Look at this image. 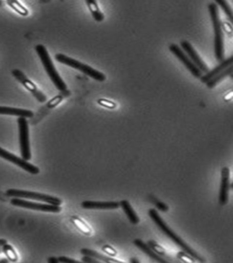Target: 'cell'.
Instances as JSON below:
<instances>
[{"mask_svg":"<svg viewBox=\"0 0 233 263\" xmlns=\"http://www.w3.org/2000/svg\"><path fill=\"white\" fill-rule=\"evenodd\" d=\"M149 216L151 217L153 222H154L156 225L158 226V228L163 232L164 234L171 238L172 241L175 243V244H177L178 246L180 247L182 251L186 252V253H188L190 257H193V259H196L197 261L205 262V259L201 257V255L199 254V253H197V251H194L192 247L188 246V244L185 242L182 238H180L174 231H172V230L170 229V227L165 223V221H164L162 218H160V215H159V213H158L155 210L152 209V210H149Z\"/></svg>","mask_w":233,"mask_h":263,"instance_id":"obj_1","label":"cell"},{"mask_svg":"<svg viewBox=\"0 0 233 263\" xmlns=\"http://www.w3.org/2000/svg\"><path fill=\"white\" fill-rule=\"evenodd\" d=\"M208 8H209V16L213 21L214 33H215V41H214L215 57L218 62H221L224 60V41H223V34H222L219 9H218L217 5L215 3H209Z\"/></svg>","mask_w":233,"mask_h":263,"instance_id":"obj_2","label":"cell"},{"mask_svg":"<svg viewBox=\"0 0 233 263\" xmlns=\"http://www.w3.org/2000/svg\"><path fill=\"white\" fill-rule=\"evenodd\" d=\"M36 51H37L38 57L40 59L42 64L45 68L47 73L49 75V78L54 83V85L56 86L57 90H60V91H64V90H68V86L66 84L65 82H63L61 77L59 76V74L57 73V70L55 69L54 67L53 62L50 59L49 52L45 48V46L38 45L36 46Z\"/></svg>","mask_w":233,"mask_h":263,"instance_id":"obj_3","label":"cell"},{"mask_svg":"<svg viewBox=\"0 0 233 263\" xmlns=\"http://www.w3.org/2000/svg\"><path fill=\"white\" fill-rule=\"evenodd\" d=\"M56 60L57 62H60L62 64L71 67L76 70H80L81 72L88 75L90 78L94 79L95 81L98 82H104L106 81V76L105 74L98 71V70H95L93 68H91L90 66L84 64L82 62H78L76 60H74L72 58L68 57L64 54L58 53L56 55Z\"/></svg>","mask_w":233,"mask_h":263,"instance_id":"obj_4","label":"cell"},{"mask_svg":"<svg viewBox=\"0 0 233 263\" xmlns=\"http://www.w3.org/2000/svg\"><path fill=\"white\" fill-rule=\"evenodd\" d=\"M6 195L9 197H17L23 199H32L37 201L45 202L51 205H60L62 200L58 197H52L45 194L26 191V190H18V189H8Z\"/></svg>","mask_w":233,"mask_h":263,"instance_id":"obj_5","label":"cell"},{"mask_svg":"<svg viewBox=\"0 0 233 263\" xmlns=\"http://www.w3.org/2000/svg\"><path fill=\"white\" fill-rule=\"evenodd\" d=\"M18 132H19V144H20L21 158L29 161L31 159V151L29 144V123L27 118L19 117L17 119Z\"/></svg>","mask_w":233,"mask_h":263,"instance_id":"obj_6","label":"cell"},{"mask_svg":"<svg viewBox=\"0 0 233 263\" xmlns=\"http://www.w3.org/2000/svg\"><path fill=\"white\" fill-rule=\"evenodd\" d=\"M11 205L15 206H19L28 210H37L43 212H52V213H59L61 211L60 205H51V204H41L35 202L28 201L23 198L14 197L11 199Z\"/></svg>","mask_w":233,"mask_h":263,"instance_id":"obj_7","label":"cell"},{"mask_svg":"<svg viewBox=\"0 0 233 263\" xmlns=\"http://www.w3.org/2000/svg\"><path fill=\"white\" fill-rule=\"evenodd\" d=\"M0 157L3 158L5 160L12 163V164H16L17 166H19L20 168L27 171V172L32 174V175H37L39 173V168L37 166L33 165L32 164L29 163L28 161L24 160L23 158H19L18 156H16L1 147H0Z\"/></svg>","mask_w":233,"mask_h":263,"instance_id":"obj_8","label":"cell"},{"mask_svg":"<svg viewBox=\"0 0 233 263\" xmlns=\"http://www.w3.org/2000/svg\"><path fill=\"white\" fill-rule=\"evenodd\" d=\"M12 75L18 82H20L27 90H29L32 93L33 96L37 99L39 103H45L47 101V96L42 91L38 90L37 86L29 79L27 78V76L21 70H13Z\"/></svg>","mask_w":233,"mask_h":263,"instance_id":"obj_9","label":"cell"},{"mask_svg":"<svg viewBox=\"0 0 233 263\" xmlns=\"http://www.w3.org/2000/svg\"><path fill=\"white\" fill-rule=\"evenodd\" d=\"M170 51L179 59V61L190 71V73L193 74L194 77L201 78L202 76V72L197 66L193 64V62L189 60V58L186 55L182 49H180L179 46L176 45V44H172L170 46Z\"/></svg>","mask_w":233,"mask_h":263,"instance_id":"obj_10","label":"cell"},{"mask_svg":"<svg viewBox=\"0 0 233 263\" xmlns=\"http://www.w3.org/2000/svg\"><path fill=\"white\" fill-rule=\"evenodd\" d=\"M180 45H181L182 50L186 52V55L189 58V60L193 62V64L200 69L201 72L206 73L209 71V67L205 64L204 62L201 60L199 54L197 53L196 50L194 49L193 45L188 41H181Z\"/></svg>","mask_w":233,"mask_h":263,"instance_id":"obj_11","label":"cell"},{"mask_svg":"<svg viewBox=\"0 0 233 263\" xmlns=\"http://www.w3.org/2000/svg\"><path fill=\"white\" fill-rule=\"evenodd\" d=\"M229 189H230L229 169L228 167H223L221 170V189H220V196H219V201L221 203V205H224L228 203Z\"/></svg>","mask_w":233,"mask_h":263,"instance_id":"obj_12","label":"cell"},{"mask_svg":"<svg viewBox=\"0 0 233 263\" xmlns=\"http://www.w3.org/2000/svg\"><path fill=\"white\" fill-rule=\"evenodd\" d=\"M81 206L85 210H116L119 208V202L83 201Z\"/></svg>","mask_w":233,"mask_h":263,"instance_id":"obj_13","label":"cell"},{"mask_svg":"<svg viewBox=\"0 0 233 263\" xmlns=\"http://www.w3.org/2000/svg\"><path fill=\"white\" fill-rule=\"evenodd\" d=\"M232 56H230V57L226 59V60H223L219 65L216 66V68H214V69H213V70H210V71L209 70L208 72L205 73V75L201 76V82H202V83H207V82L210 81L214 76H216L217 74L221 72L222 70H225L226 68H228L229 66L232 65Z\"/></svg>","mask_w":233,"mask_h":263,"instance_id":"obj_14","label":"cell"},{"mask_svg":"<svg viewBox=\"0 0 233 263\" xmlns=\"http://www.w3.org/2000/svg\"><path fill=\"white\" fill-rule=\"evenodd\" d=\"M133 243H134V245H135L137 248H139L140 251H143L145 254H147L151 259H153L156 262H168L166 259H163L162 257H160V255L157 254L155 251H153L151 247L144 242L143 240H141V239H139V238H137V239H135V240L133 241Z\"/></svg>","mask_w":233,"mask_h":263,"instance_id":"obj_15","label":"cell"},{"mask_svg":"<svg viewBox=\"0 0 233 263\" xmlns=\"http://www.w3.org/2000/svg\"><path fill=\"white\" fill-rule=\"evenodd\" d=\"M0 115H14V116H17V117H25V118H32V117H34L33 111H29V110L8 106H0Z\"/></svg>","mask_w":233,"mask_h":263,"instance_id":"obj_16","label":"cell"},{"mask_svg":"<svg viewBox=\"0 0 233 263\" xmlns=\"http://www.w3.org/2000/svg\"><path fill=\"white\" fill-rule=\"evenodd\" d=\"M80 253H81L82 255H85V256H90V257H92V258H95V259H98L99 261H103V262H122L121 260H118V259H112V258H111V257L104 256V255H101L100 253H98V251H92V250H90V249H86V248L82 249L81 251H80Z\"/></svg>","mask_w":233,"mask_h":263,"instance_id":"obj_17","label":"cell"},{"mask_svg":"<svg viewBox=\"0 0 233 263\" xmlns=\"http://www.w3.org/2000/svg\"><path fill=\"white\" fill-rule=\"evenodd\" d=\"M119 206L122 208L123 211L127 215L129 220L131 221V224H138L139 222V218L138 215L136 214L133 208L131 206V203L128 200H121L119 202Z\"/></svg>","mask_w":233,"mask_h":263,"instance_id":"obj_18","label":"cell"},{"mask_svg":"<svg viewBox=\"0 0 233 263\" xmlns=\"http://www.w3.org/2000/svg\"><path fill=\"white\" fill-rule=\"evenodd\" d=\"M231 74H232V65L229 66L228 68H226L225 70H222L221 72L217 74L216 76H214L210 81H209V82L206 83V84H207V87H208L209 89H213L214 87L217 85L219 82H221V81H223L227 76L231 75Z\"/></svg>","mask_w":233,"mask_h":263,"instance_id":"obj_19","label":"cell"},{"mask_svg":"<svg viewBox=\"0 0 233 263\" xmlns=\"http://www.w3.org/2000/svg\"><path fill=\"white\" fill-rule=\"evenodd\" d=\"M87 5L90 8V12L92 14V16L97 22H101L104 21V15L103 13L99 10L97 1L96 0H86Z\"/></svg>","mask_w":233,"mask_h":263,"instance_id":"obj_20","label":"cell"},{"mask_svg":"<svg viewBox=\"0 0 233 263\" xmlns=\"http://www.w3.org/2000/svg\"><path fill=\"white\" fill-rule=\"evenodd\" d=\"M147 244L152 248L153 251H155L157 254L160 255V257H162V258L166 259L167 261H171V262H175V261H176V259H173L170 255L167 254L163 248L160 247V245H159L158 243H156L154 240H149V242H147Z\"/></svg>","mask_w":233,"mask_h":263,"instance_id":"obj_21","label":"cell"},{"mask_svg":"<svg viewBox=\"0 0 233 263\" xmlns=\"http://www.w3.org/2000/svg\"><path fill=\"white\" fill-rule=\"evenodd\" d=\"M71 221L73 222L74 225L78 228V230H80L85 235H91L92 230L90 229V227L87 225L85 222L82 220L81 218H78L76 216H74L71 218Z\"/></svg>","mask_w":233,"mask_h":263,"instance_id":"obj_22","label":"cell"},{"mask_svg":"<svg viewBox=\"0 0 233 263\" xmlns=\"http://www.w3.org/2000/svg\"><path fill=\"white\" fill-rule=\"evenodd\" d=\"M7 4L21 16H26L29 15V10L23 7L17 0H7Z\"/></svg>","mask_w":233,"mask_h":263,"instance_id":"obj_23","label":"cell"},{"mask_svg":"<svg viewBox=\"0 0 233 263\" xmlns=\"http://www.w3.org/2000/svg\"><path fill=\"white\" fill-rule=\"evenodd\" d=\"M215 4L219 6L220 8L223 10V12L225 14L227 17L229 18V22L230 23H232L233 22V15H232V10H231V8H230V6L228 4V2L226 1V0H215Z\"/></svg>","mask_w":233,"mask_h":263,"instance_id":"obj_24","label":"cell"},{"mask_svg":"<svg viewBox=\"0 0 233 263\" xmlns=\"http://www.w3.org/2000/svg\"><path fill=\"white\" fill-rule=\"evenodd\" d=\"M2 252H4L8 260L13 261V262L17 260V255H16V251L13 249V247L8 245V243H6L2 246Z\"/></svg>","mask_w":233,"mask_h":263,"instance_id":"obj_25","label":"cell"},{"mask_svg":"<svg viewBox=\"0 0 233 263\" xmlns=\"http://www.w3.org/2000/svg\"><path fill=\"white\" fill-rule=\"evenodd\" d=\"M178 258L184 262H195L196 261V259H193V257H190L188 253H186L183 251L178 253Z\"/></svg>","mask_w":233,"mask_h":263,"instance_id":"obj_26","label":"cell"},{"mask_svg":"<svg viewBox=\"0 0 233 263\" xmlns=\"http://www.w3.org/2000/svg\"><path fill=\"white\" fill-rule=\"evenodd\" d=\"M98 103L99 105H102V106L107 107V108H111V109H113L116 107V104L113 102L108 101L106 99H99Z\"/></svg>","mask_w":233,"mask_h":263,"instance_id":"obj_27","label":"cell"},{"mask_svg":"<svg viewBox=\"0 0 233 263\" xmlns=\"http://www.w3.org/2000/svg\"><path fill=\"white\" fill-rule=\"evenodd\" d=\"M152 201L155 202V205L158 210H160L162 212H167L168 211V206L166 204H164L163 202L158 201L155 198H153Z\"/></svg>","mask_w":233,"mask_h":263,"instance_id":"obj_28","label":"cell"},{"mask_svg":"<svg viewBox=\"0 0 233 263\" xmlns=\"http://www.w3.org/2000/svg\"><path fill=\"white\" fill-rule=\"evenodd\" d=\"M102 250L106 252L107 254L112 256V257H114V256L117 255V251H115L114 249L112 247L110 246V245H105V246L103 247Z\"/></svg>","mask_w":233,"mask_h":263,"instance_id":"obj_29","label":"cell"},{"mask_svg":"<svg viewBox=\"0 0 233 263\" xmlns=\"http://www.w3.org/2000/svg\"><path fill=\"white\" fill-rule=\"evenodd\" d=\"M82 261H84V262L88 263L99 262V260H98V259H95V258H92V257H90V256H85V255H83V258H82Z\"/></svg>","mask_w":233,"mask_h":263,"instance_id":"obj_30","label":"cell"},{"mask_svg":"<svg viewBox=\"0 0 233 263\" xmlns=\"http://www.w3.org/2000/svg\"><path fill=\"white\" fill-rule=\"evenodd\" d=\"M57 259H58V262H78L77 259H70V258H68V257H59V258H57Z\"/></svg>","mask_w":233,"mask_h":263,"instance_id":"obj_31","label":"cell"},{"mask_svg":"<svg viewBox=\"0 0 233 263\" xmlns=\"http://www.w3.org/2000/svg\"><path fill=\"white\" fill-rule=\"evenodd\" d=\"M48 261H49V263H58V259L52 257V258H49V259H48Z\"/></svg>","mask_w":233,"mask_h":263,"instance_id":"obj_32","label":"cell"},{"mask_svg":"<svg viewBox=\"0 0 233 263\" xmlns=\"http://www.w3.org/2000/svg\"><path fill=\"white\" fill-rule=\"evenodd\" d=\"M7 243V240L6 239H3V238H0V247L3 246Z\"/></svg>","mask_w":233,"mask_h":263,"instance_id":"obj_33","label":"cell"},{"mask_svg":"<svg viewBox=\"0 0 233 263\" xmlns=\"http://www.w3.org/2000/svg\"><path fill=\"white\" fill-rule=\"evenodd\" d=\"M130 261H131V263H139V259H135V258L130 259Z\"/></svg>","mask_w":233,"mask_h":263,"instance_id":"obj_34","label":"cell"},{"mask_svg":"<svg viewBox=\"0 0 233 263\" xmlns=\"http://www.w3.org/2000/svg\"><path fill=\"white\" fill-rule=\"evenodd\" d=\"M2 262H5V263L8 262V259H0V263H2Z\"/></svg>","mask_w":233,"mask_h":263,"instance_id":"obj_35","label":"cell"},{"mask_svg":"<svg viewBox=\"0 0 233 263\" xmlns=\"http://www.w3.org/2000/svg\"><path fill=\"white\" fill-rule=\"evenodd\" d=\"M0 253H2V248H0Z\"/></svg>","mask_w":233,"mask_h":263,"instance_id":"obj_36","label":"cell"}]
</instances>
